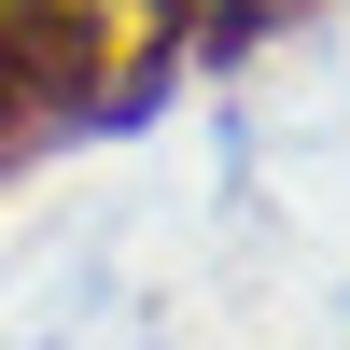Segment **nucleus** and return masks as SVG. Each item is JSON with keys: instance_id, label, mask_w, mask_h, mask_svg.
Here are the masks:
<instances>
[{"instance_id": "obj_1", "label": "nucleus", "mask_w": 350, "mask_h": 350, "mask_svg": "<svg viewBox=\"0 0 350 350\" xmlns=\"http://www.w3.org/2000/svg\"><path fill=\"white\" fill-rule=\"evenodd\" d=\"M0 28H14L56 126H98L168 84V56L196 42V0H0Z\"/></svg>"}, {"instance_id": "obj_2", "label": "nucleus", "mask_w": 350, "mask_h": 350, "mask_svg": "<svg viewBox=\"0 0 350 350\" xmlns=\"http://www.w3.org/2000/svg\"><path fill=\"white\" fill-rule=\"evenodd\" d=\"M28 126H56V112H42V84H28V56H14V28H0V154H14Z\"/></svg>"}, {"instance_id": "obj_3", "label": "nucleus", "mask_w": 350, "mask_h": 350, "mask_svg": "<svg viewBox=\"0 0 350 350\" xmlns=\"http://www.w3.org/2000/svg\"><path fill=\"white\" fill-rule=\"evenodd\" d=\"M280 14H308V0H211V42H252V28H280Z\"/></svg>"}]
</instances>
